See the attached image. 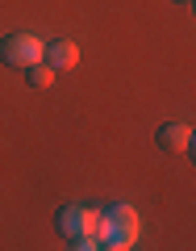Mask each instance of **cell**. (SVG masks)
<instances>
[{
  "mask_svg": "<svg viewBox=\"0 0 196 251\" xmlns=\"http://www.w3.org/2000/svg\"><path fill=\"white\" fill-rule=\"evenodd\" d=\"M179 4H192V0H179Z\"/></svg>",
  "mask_w": 196,
  "mask_h": 251,
  "instance_id": "obj_6",
  "label": "cell"
},
{
  "mask_svg": "<svg viewBox=\"0 0 196 251\" xmlns=\"http://www.w3.org/2000/svg\"><path fill=\"white\" fill-rule=\"evenodd\" d=\"M42 50H46V42L38 34H9L4 42H0V63L4 67H34V63H42Z\"/></svg>",
  "mask_w": 196,
  "mask_h": 251,
  "instance_id": "obj_1",
  "label": "cell"
},
{
  "mask_svg": "<svg viewBox=\"0 0 196 251\" xmlns=\"http://www.w3.org/2000/svg\"><path fill=\"white\" fill-rule=\"evenodd\" d=\"M54 226H59L63 239L71 243V239H80V234H100V214L88 209V205H67V209H59Z\"/></svg>",
  "mask_w": 196,
  "mask_h": 251,
  "instance_id": "obj_2",
  "label": "cell"
},
{
  "mask_svg": "<svg viewBox=\"0 0 196 251\" xmlns=\"http://www.w3.org/2000/svg\"><path fill=\"white\" fill-rule=\"evenodd\" d=\"M154 143H159V151H188L192 147V126L188 122H167V126H159Z\"/></svg>",
  "mask_w": 196,
  "mask_h": 251,
  "instance_id": "obj_3",
  "label": "cell"
},
{
  "mask_svg": "<svg viewBox=\"0 0 196 251\" xmlns=\"http://www.w3.org/2000/svg\"><path fill=\"white\" fill-rule=\"evenodd\" d=\"M42 59H46V67H54V72H71L75 63H80V46L75 42H46Z\"/></svg>",
  "mask_w": 196,
  "mask_h": 251,
  "instance_id": "obj_4",
  "label": "cell"
},
{
  "mask_svg": "<svg viewBox=\"0 0 196 251\" xmlns=\"http://www.w3.org/2000/svg\"><path fill=\"white\" fill-rule=\"evenodd\" d=\"M25 84H29V88H50V84H54V67H46V63H34V67H25Z\"/></svg>",
  "mask_w": 196,
  "mask_h": 251,
  "instance_id": "obj_5",
  "label": "cell"
}]
</instances>
